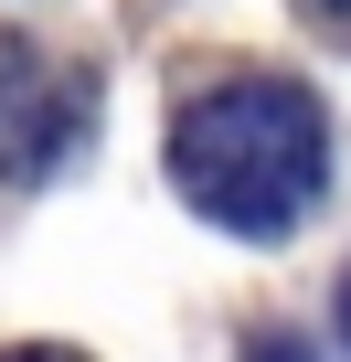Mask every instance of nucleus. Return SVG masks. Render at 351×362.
Segmentation results:
<instances>
[{
  "label": "nucleus",
  "mask_w": 351,
  "mask_h": 362,
  "mask_svg": "<svg viewBox=\"0 0 351 362\" xmlns=\"http://www.w3.org/2000/svg\"><path fill=\"white\" fill-rule=\"evenodd\" d=\"M309 11H319V22H330V33H351V0H309Z\"/></svg>",
  "instance_id": "5"
},
{
  "label": "nucleus",
  "mask_w": 351,
  "mask_h": 362,
  "mask_svg": "<svg viewBox=\"0 0 351 362\" xmlns=\"http://www.w3.org/2000/svg\"><path fill=\"white\" fill-rule=\"evenodd\" d=\"M245 362H309V351H298V341H256Z\"/></svg>",
  "instance_id": "4"
},
{
  "label": "nucleus",
  "mask_w": 351,
  "mask_h": 362,
  "mask_svg": "<svg viewBox=\"0 0 351 362\" xmlns=\"http://www.w3.org/2000/svg\"><path fill=\"white\" fill-rule=\"evenodd\" d=\"M340 330H351V277H340Z\"/></svg>",
  "instance_id": "6"
},
{
  "label": "nucleus",
  "mask_w": 351,
  "mask_h": 362,
  "mask_svg": "<svg viewBox=\"0 0 351 362\" xmlns=\"http://www.w3.org/2000/svg\"><path fill=\"white\" fill-rule=\"evenodd\" d=\"M0 362H85V351H54V341H32V351H0Z\"/></svg>",
  "instance_id": "3"
},
{
  "label": "nucleus",
  "mask_w": 351,
  "mask_h": 362,
  "mask_svg": "<svg viewBox=\"0 0 351 362\" xmlns=\"http://www.w3.org/2000/svg\"><path fill=\"white\" fill-rule=\"evenodd\" d=\"M96 128V75L43 54L32 33H0V181H43L85 149Z\"/></svg>",
  "instance_id": "2"
},
{
  "label": "nucleus",
  "mask_w": 351,
  "mask_h": 362,
  "mask_svg": "<svg viewBox=\"0 0 351 362\" xmlns=\"http://www.w3.org/2000/svg\"><path fill=\"white\" fill-rule=\"evenodd\" d=\"M170 181L224 235H287L330 181V117L287 75H224L170 117Z\"/></svg>",
  "instance_id": "1"
}]
</instances>
